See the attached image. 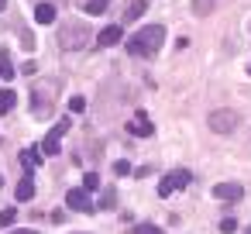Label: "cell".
I'll return each instance as SVG.
<instances>
[{"mask_svg": "<svg viewBox=\"0 0 251 234\" xmlns=\"http://www.w3.org/2000/svg\"><path fill=\"white\" fill-rule=\"evenodd\" d=\"M162 42H165V28H162V25H151V28H141V35L131 38L124 49H127V55H134V59H148V55H155V52L162 49Z\"/></svg>", "mask_w": 251, "mask_h": 234, "instance_id": "1", "label": "cell"}, {"mask_svg": "<svg viewBox=\"0 0 251 234\" xmlns=\"http://www.w3.org/2000/svg\"><path fill=\"white\" fill-rule=\"evenodd\" d=\"M90 38H93V31H90L83 21H73V25H66V28L59 31V45H62V49H69V52H76V49L90 45Z\"/></svg>", "mask_w": 251, "mask_h": 234, "instance_id": "2", "label": "cell"}, {"mask_svg": "<svg viewBox=\"0 0 251 234\" xmlns=\"http://www.w3.org/2000/svg\"><path fill=\"white\" fill-rule=\"evenodd\" d=\"M206 128L217 131V134H234V128H237V114H234V110H213V114L206 117Z\"/></svg>", "mask_w": 251, "mask_h": 234, "instance_id": "3", "label": "cell"}, {"mask_svg": "<svg viewBox=\"0 0 251 234\" xmlns=\"http://www.w3.org/2000/svg\"><path fill=\"white\" fill-rule=\"evenodd\" d=\"M182 186H189V172H186V169H176V172H169V176L158 182V196H172V193L182 189Z\"/></svg>", "mask_w": 251, "mask_h": 234, "instance_id": "4", "label": "cell"}, {"mask_svg": "<svg viewBox=\"0 0 251 234\" xmlns=\"http://www.w3.org/2000/svg\"><path fill=\"white\" fill-rule=\"evenodd\" d=\"M69 131V121H62V124H55L49 134H45V145H42V155H59L62 152V134Z\"/></svg>", "mask_w": 251, "mask_h": 234, "instance_id": "5", "label": "cell"}, {"mask_svg": "<svg viewBox=\"0 0 251 234\" xmlns=\"http://www.w3.org/2000/svg\"><path fill=\"white\" fill-rule=\"evenodd\" d=\"M151 121H148V114L145 110H134V117L127 121V134H134V138H151Z\"/></svg>", "mask_w": 251, "mask_h": 234, "instance_id": "6", "label": "cell"}, {"mask_svg": "<svg viewBox=\"0 0 251 234\" xmlns=\"http://www.w3.org/2000/svg\"><path fill=\"white\" fill-rule=\"evenodd\" d=\"M66 203H69V210H79V213H93V210H97V203L90 200L86 189H69Z\"/></svg>", "mask_w": 251, "mask_h": 234, "instance_id": "7", "label": "cell"}, {"mask_svg": "<svg viewBox=\"0 0 251 234\" xmlns=\"http://www.w3.org/2000/svg\"><path fill=\"white\" fill-rule=\"evenodd\" d=\"M213 196L224 200V203H230V200H241L244 189H241V182H217V186H213Z\"/></svg>", "mask_w": 251, "mask_h": 234, "instance_id": "8", "label": "cell"}, {"mask_svg": "<svg viewBox=\"0 0 251 234\" xmlns=\"http://www.w3.org/2000/svg\"><path fill=\"white\" fill-rule=\"evenodd\" d=\"M121 38H124V28H121V25H110V28H103V31L97 35V45H100V49H110V45H117Z\"/></svg>", "mask_w": 251, "mask_h": 234, "instance_id": "9", "label": "cell"}, {"mask_svg": "<svg viewBox=\"0 0 251 234\" xmlns=\"http://www.w3.org/2000/svg\"><path fill=\"white\" fill-rule=\"evenodd\" d=\"M148 11V0H131V4L124 7V25H131V21H138L141 14Z\"/></svg>", "mask_w": 251, "mask_h": 234, "instance_id": "10", "label": "cell"}, {"mask_svg": "<svg viewBox=\"0 0 251 234\" xmlns=\"http://www.w3.org/2000/svg\"><path fill=\"white\" fill-rule=\"evenodd\" d=\"M35 21H38V25H52V21H55V7H52V4H38V7H35Z\"/></svg>", "mask_w": 251, "mask_h": 234, "instance_id": "11", "label": "cell"}, {"mask_svg": "<svg viewBox=\"0 0 251 234\" xmlns=\"http://www.w3.org/2000/svg\"><path fill=\"white\" fill-rule=\"evenodd\" d=\"M21 165H25V172L31 176V172L42 165V152H21Z\"/></svg>", "mask_w": 251, "mask_h": 234, "instance_id": "12", "label": "cell"}, {"mask_svg": "<svg viewBox=\"0 0 251 234\" xmlns=\"http://www.w3.org/2000/svg\"><path fill=\"white\" fill-rule=\"evenodd\" d=\"M0 76L4 79H14V62H11V52L0 49Z\"/></svg>", "mask_w": 251, "mask_h": 234, "instance_id": "13", "label": "cell"}, {"mask_svg": "<svg viewBox=\"0 0 251 234\" xmlns=\"http://www.w3.org/2000/svg\"><path fill=\"white\" fill-rule=\"evenodd\" d=\"M18 104V93L14 90H0V114H11Z\"/></svg>", "mask_w": 251, "mask_h": 234, "instance_id": "14", "label": "cell"}, {"mask_svg": "<svg viewBox=\"0 0 251 234\" xmlns=\"http://www.w3.org/2000/svg\"><path fill=\"white\" fill-rule=\"evenodd\" d=\"M14 193H18V200H31V196H35V182H31V176H25V179L18 182Z\"/></svg>", "mask_w": 251, "mask_h": 234, "instance_id": "15", "label": "cell"}, {"mask_svg": "<svg viewBox=\"0 0 251 234\" xmlns=\"http://www.w3.org/2000/svg\"><path fill=\"white\" fill-rule=\"evenodd\" d=\"M213 4H217V0H193V14H200V18H206V14L213 11Z\"/></svg>", "mask_w": 251, "mask_h": 234, "instance_id": "16", "label": "cell"}, {"mask_svg": "<svg viewBox=\"0 0 251 234\" xmlns=\"http://www.w3.org/2000/svg\"><path fill=\"white\" fill-rule=\"evenodd\" d=\"M18 220V213H14V207H7V210H0V231H4V227H11Z\"/></svg>", "mask_w": 251, "mask_h": 234, "instance_id": "17", "label": "cell"}, {"mask_svg": "<svg viewBox=\"0 0 251 234\" xmlns=\"http://www.w3.org/2000/svg\"><path fill=\"white\" fill-rule=\"evenodd\" d=\"M107 11V0H86V14H103Z\"/></svg>", "mask_w": 251, "mask_h": 234, "instance_id": "18", "label": "cell"}, {"mask_svg": "<svg viewBox=\"0 0 251 234\" xmlns=\"http://www.w3.org/2000/svg\"><path fill=\"white\" fill-rule=\"evenodd\" d=\"M97 186H100V176H97V172H86V176H83V189L90 193V189H97Z\"/></svg>", "mask_w": 251, "mask_h": 234, "instance_id": "19", "label": "cell"}, {"mask_svg": "<svg viewBox=\"0 0 251 234\" xmlns=\"http://www.w3.org/2000/svg\"><path fill=\"white\" fill-rule=\"evenodd\" d=\"M234 231H237V220L234 217H224L220 220V234H234Z\"/></svg>", "mask_w": 251, "mask_h": 234, "instance_id": "20", "label": "cell"}, {"mask_svg": "<svg viewBox=\"0 0 251 234\" xmlns=\"http://www.w3.org/2000/svg\"><path fill=\"white\" fill-rule=\"evenodd\" d=\"M83 107H86V100H83V97H73V100H69V110H73V114H79Z\"/></svg>", "mask_w": 251, "mask_h": 234, "instance_id": "21", "label": "cell"}, {"mask_svg": "<svg viewBox=\"0 0 251 234\" xmlns=\"http://www.w3.org/2000/svg\"><path fill=\"white\" fill-rule=\"evenodd\" d=\"M114 172H117V176H131V162H124V158H121V162L114 165Z\"/></svg>", "mask_w": 251, "mask_h": 234, "instance_id": "22", "label": "cell"}, {"mask_svg": "<svg viewBox=\"0 0 251 234\" xmlns=\"http://www.w3.org/2000/svg\"><path fill=\"white\" fill-rule=\"evenodd\" d=\"M134 234H162V231H158V227H148V224H138Z\"/></svg>", "mask_w": 251, "mask_h": 234, "instance_id": "23", "label": "cell"}, {"mask_svg": "<svg viewBox=\"0 0 251 234\" xmlns=\"http://www.w3.org/2000/svg\"><path fill=\"white\" fill-rule=\"evenodd\" d=\"M14 234H35V231H28V227H25V231H14Z\"/></svg>", "mask_w": 251, "mask_h": 234, "instance_id": "24", "label": "cell"}, {"mask_svg": "<svg viewBox=\"0 0 251 234\" xmlns=\"http://www.w3.org/2000/svg\"><path fill=\"white\" fill-rule=\"evenodd\" d=\"M4 7H7V0H0V11H4Z\"/></svg>", "mask_w": 251, "mask_h": 234, "instance_id": "25", "label": "cell"}, {"mask_svg": "<svg viewBox=\"0 0 251 234\" xmlns=\"http://www.w3.org/2000/svg\"><path fill=\"white\" fill-rule=\"evenodd\" d=\"M248 73H251V66H248Z\"/></svg>", "mask_w": 251, "mask_h": 234, "instance_id": "26", "label": "cell"}]
</instances>
